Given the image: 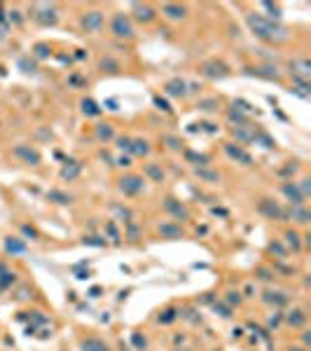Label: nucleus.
<instances>
[{"mask_svg":"<svg viewBox=\"0 0 311 351\" xmlns=\"http://www.w3.org/2000/svg\"><path fill=\"white\" fill-rule=\"evenodd\" d=\"M246 24H248V28L253 31L255 37L267 40V43H285L290 37L288 28H283L279 22H269L267 16L260 14V12H248Z\"/></svg>","mask_w":311,"mask_h":351,"instance_id":"1","label":"nucleus"},{"mask_svg":"<svg viewBox=\"0 0 311 351\" xmlns=\"http://www.w3.org/2000/svg\"><path fill=\"white\" fill-rule=\"evenodd\" d=\"M110 33L117 40H133L136 37V28H133L131 16L124 12H115L110 19Z\"/></svg>","mask_w":311,"mask_h":351,"instance_id":"2","label":"nucleus"},{"mask_svg":"<svg viewBox=\"0 0 311 351\" xmlns=\"http://www.w3.org/2000/svg\"><path fill=\"white\" fill-rule=\"evenodd\" d=\"M117 190H120L124 197H138V194L145 190V178L136 176V173L122 176L120 181H117Z\"/></svg>","mask_w":311,"mask_h":351,"instance_id":"3","label":"nucleus"},{"mask_svg":"<svg viewBox=\"0 0 311 351\" xmlns=\"http://www.w3.org/2000/svg\"><path fill=\"white\" fill-rule=\"evenodd\" d=\"M290 75H293V82L295 85H309L311 77V61L306 56H295L290 59Z\"/></svg>","mask_w":311,"mask_h":351,"instance_id":"4","label":"nucleus"},{"mask_svg":"<svg viewBox=\"0 0 311 351\" xmlns=\"http://www.w3.org/2000/svg\"><path fill=\"white\" fill-rule=\"evenodd\" d=\"M33 19L40 26H56L59 24V10L54 5H47V3H37L33 7Z\"/></svg>","mask_w":311,"mask_h":351,"instance_id":"5","label":"nucleus"},{"mask_svg":"<svg viewBox=\"0 0 311 351\" xmlns=\"http://www.w3.org/2000/svg\"><path fill=\"white\" fill-rule=\"evenodd\" d=\"M12 157H14V160H19V162H24V164H28V166H37L40 162H43V154L37 152L33 145H28V143L14 145V148H12Z\"/></svg>","mask_w":311,"mask_h":351,"instance_id":"6","label":"nucleus"},{"mask_svg":"<svg viewBox=\"0 0 311 351\" xmlns=\"http://www.w3.org/2000/svg\"><path fill=\"white\" fill-rule=\"evenodd\" d=\"M103 24H106V14L101 10H89L80 16V26L87 33H99L103 28Z\"/></svg>","mask_w":311,"mask_h":351,"instance_id":"7","label":"nucleus"},{"mask_svg":"<svg viewBox=\"0 0 311 351\" xmlns=\"http://www.w3.org/2000/svg\"><path fill=\"white\" fill-rule=\"evenodd\" d=\"M222 150H225V154L229 157L232 162H237V164H243V166H253V157L243 150V145L234 143V141H227V143H222Z\"/></svg>","mask_w":311,"mask_h":351,"instance_id":"8","label":"nucleus"},{"mask_svg":"<svg viewBox=\"0 0 311 351\" xmlns=\"http://www.w3.org/2000/svg\"><path fill=\"white\" fill-rule=\"evenodd\" d=\"M199 75L201 77H208V80H222V77L229 75V68L222 61H204L199 66Z\"/></svg>","mask_w":311,"mask_h":351,"instance_id":"9","label":"nucleus"},{"mask_svg":"<svg viewBox=\"0 0 311 351\" xmlns=\"http://www.w3.org/2000/svg\"><path fill=\"white\" fill-rule=\"evenodd\" d=\"M258 211L262 213V216H267L269 220H288V211L281 208L274 199H260Z\"/></svg>","mask_w":311,"mask_h":351,"instance_id":"10","label":"nucleus"},{"mask_svg":"<svg viewBox=\"0 0 311 351\" xmlns=\"http://www.w3.org/2000/svg\"><path fill=\"white\" fill-rule=\"evenodd\" d=\"M131 14H133V22H138V24H152L154 19H157V10H154L150 3H133Z\"/></svg>","mask_w":311,"mask_h":351,"instance_id":"11","label":"nucleus"},{"mask_svg":"<svg viewBox=\"0 0 311 351\" xmlns=\"http://www.w3.org/2000/svg\"><path fill=\"white\" fill-rule=\"evenodd\" d=\"M164 211L169 213V216H173L176 220H190V208L185 206L180 199H176V197H166L164 199Z\"/></svg>","mask_w":311,"mask_h":351,"instance_id":"12","label":"nucleus"},{"mask_svg":"<svg viewBox=\"0 0 311 351\" xmlns=\"http://www.w3.org/2000/svg\"><path fill=\"white\" fill-rule=\"evenodd\" d=\"M281 192L285 194V199L290 202V206H304L306 199L302 197V192H300V187H297L295 181H285V183H281Z\"/></svg>","mask_w":311,"mask_h":351,"instance_id":"13","label":"nucleus"},{"mask_svg":"<svg viewBox=\"0 0 311 351\" xmlns=\"http://www.w3.org/2000/svg\"><path fill=\"white\" fill-rule=\"evenodd\" d=\"M306 319H309V314H306L302 307H295V309H290L288 314H283V321L290 325V328H295V330H302L306 325Z\"/></svg>","mask_w":311,"mask_h":351,"instance_id":"14","label":"nucleus"},{"mask_svg":"<svg viewBox=\"0 0 311 351\" xmlns=\"http://www.w3.org/2000/svg\"><path fill=\"white\" fill-rule=\"evenodd\" d=\"M162 14L171 22H183L187 16V7L185 5H178V3H164L162 5Z\"/></svg>","mask_w":311,"mask_h":351,"instance_id":"15","label":"nucleus"},{"mask_svg":"<svg viewBox=\"0 0 311 351\" xmlns=\"http://www.w3.org/2000/svg\"><path fill=\"white\" fill-rule=\"evenodd\" d=\"M255 124H241V127H232V136L237 139V143H253L255 141Z\"/></svg>","mask_w":311,"mask_h":351,"instance_id":"16","label":"nucleus"},{"mask_svg":"<svg viewBox=\"0 0 311 351\" xmlns=\"http://www.w3.org/2000/svg\"><path fill=\"white\" fill-rule=\"evenodd\" d=\"M248 75H255V77H262V80H279L281 73L276 66H250L246 68Z\"/></svg>","mask_w":311,"mask_h":351,"instance_id":"17","label":"nucleus"},{"mask_svg":"<svg viewBox=\"0 0 311 351\" xmlns=\"http://www.w3.org/2000/svg\"><path fill=\"white\" fill-rule=\"evenodd\" d=\"M262 302L269 304V307H283V304L290 302V295L283 290H264L262 292Z\"/></svg>","mask_w":311,"mask_h":351,"instance_id":"18","label":"nucleus"},{"mask_svg":"<svg viewBox=\"0 0 311 351\" xmlns=\"http://www.w3.org/2000/svg\"><path fill=\"white\" fill-rule=\"evenodd\" d=\"M159 237H162V239L176 241V239H183L185 237V229L180 227L178 223H162L159 225Z\"/></svg>","mask_w":311,"mask_h":351,"instance_id":"19","label":"nucleus"},{"mask_svg":"<svg viewBox=\"0 0 311 351\" xmlns=\"http://www.w3.org/2000/svg\"><path fill=\"white\" fill-rule=\"evenodd\" d=\"M164 91L169 96H176V99H185L187 96V82L183 77H173V80H169L164 85Z\"/></svg>","mask_w":311,"mask_h":351,"instance_id":"20","label":"nucleus"},{"mask_svg":"<svg viewBox=\"0 0 311 351\" xmlns=\"http://www.w3.org/2000/svg\"><path fill=\"white\" fill-rule=\"evenodd\" d=\"M288 218L293 220V223H297V225H309V220H311V211L306 208V204H304V206H290Z\"/></svg>","mask_w":311,"mask_h":351,"instance_id":"21","label":"nucleus"},{"mask_svg":"<svg viewBox=\"0 0 311 351\" xmlns=\"http://www.w3.org/2000/svg\"><path fill=\"white\" fill-rule=\"evenodd\" d=\"M283 241H285L283 246L288 250H293V253H300L302 246H304V244H302V234L297 232V229H288V232L283 234Z\"/></svg>","mask_w":311,"mask_h":351,"instance_id":"22","label":"nucleus"},{"mask_svg":"<svg viewBox=\"0 0 311 351\" xmlns=\"http://www.w3.org/2000/svg\"><path fill=\"white\" fill-rule=\"evenodd\" d=\"M80 349L82 351H110V346L101 340V337L91 335V337H85V340L80 342Z\"/></svg>","mask_w":311,"mask_h":351,"instance_id":"23","label":"nucleus"},{"mask_svg":"<svg viewBox=\"0 0 311 351\" xmlns=\"http://www.w3.org/2000/svg\"><path fill=\"white\" fill-rule=\"evenodd\" d=\"M5 250H7V256H22V253H26V244L19 237H7Z\"/></svg>","mask_w":311,"mask_h":351,"instance_id":"24","label":"nucleus"},{"mask_svg":"<svg viewBox=\"0 0 311 351\" xmlns=\"http://www.w3.org/2000/svg\"><path fill=\"white\" fill-rule=\"evenodd\" d=\"M80 173H82V164H80V162H75V160L66 162V166L61 169V178H64V181H68V183L75 181Z\"/></svg>","mask_w":311,"mask_h":351,"instance_id":"25","label":"nucleus"},{"mask_svg":"<svg viewBox=\"0 0 311 351\" xmlns=\"http://www.w3.org/2000/svg\"><path fill=\"white\" fill-rule=\"evenodd\" d=\"M96 139H99L101 143H108V141H112V139H115V127H112L110 122L96 124Z\"/></svg>","mask_w":311,"mask_h":351,"instance_id":"26","label":"nucleus"},{"mask_svg":"<svg viewBox=\"0 0 311 351\" xmlns=\"http://www.w3.org/2000/svg\"><path fill=\"white\" fill-rule=\"evenodd\" d=\"M143 171H145V176H148L152 183H164V178H166V173H164V169L159 164H154V162H150V164L143 166Z\"/></svg>","mask_w":311,"mask_h":351,"instance_id":"27","label":"nucleus"},{"mask_svg":"<svg viewBox=\"0 0 311 351\" xmlns=\"http://www.w3.org/2000/svg\"><path fill=\"white\" fill-rule=\"evenodd\" d=\"M80 108H82V115H87V117H101V112H103V108L96 101H91V99H82Z\"/></svg>","mask_w":311,"mask_h":351,"instance_id":"28","label":"nucleus"},{"mask_svg":"<svg viewBox=\"0 0 311 351\" xmlns=\"http://www.w3.org/2000/svg\"><path fill=\"white\" fill-rule=\"evenodd\" d=\"M185 160L197 164V169H204V166L211 164V157H208V154H199V152H192V150H185Z\"/></svg>","mask_w":311,"mask_h":351,"instance_id":"29","label":"nucleus"},{"mask_svg":"<svg viewBox=\"0 0 311 351\" xmlns=\"http://www.w3.org/2000/svg\"><path fill=\"white\" fill-rule=\"evenodd\" d=\"M14 281H16V274H14V271L7 269L5 262H0V290H5V288H10Z\"/></svg>","mask_w":311,"mask_h":351,"instance_id":"30","label":"nucleus"},{"mask_svg":"<svg viewBox=\"0 0 311 351\" xmlns=\"http://www.w3.org/2000/svg\"><path fill=\"white\" fill-rule=\"evenodd\" d=\"M180 316V309H176V307H166V309H162L159 311V316H157V321L162 325H169V323H173L176 319Z\"/></svg>","mask_w":311,"mask_h":351,"instance_id":"31","label":"nucleus"},{"mask_svg":"<svg viewBox=\"0 0 311 351\" xmlns=\"http://www.w3.org/2000/svg\"><path fill=\"white\" fill-rule=\"evenodd\" d=\"M131 154H136V157H148L150 154V143L145 139H133L131 141Z\"/></svg>","mask_w":311,"mask_h":351,"instance_id":"32","label":"nucleus"},{"mask_svg":"<svg viewBox=\"0 0 311 351\" xmlns=\"http://www.w3.org/2000/svg\"><path fill=\"white\" fill-rule=\"evenodd\" d=\"M47 199L54 204H61V206H66V204L73 202V197H70L68 192H61V190H49L47 192Z\"/></svg>","mask_w":311,"mask_h":351,"instance_id":"33","label":"nucleus"},{"mask_svg":"<svg viewBox=\"0 0 311 351\" xmlns=\"http://www.w3.org/2000/svg\"><path fill=\"white\" fill-rule=\"evenodd\" d=\"M218 108H220L218 99H199V101H197V110H201V112H216Z\"/></svg>","mask_w":311,"mask_h":351,"instance_id":"34","label":"nucleus"},{"mask_svg":"<svg viewBox=\"0 0 311 351\" xmlns=\"http://www.w3.org/2000/svg\"><path fill=\"white\" fill-rule=\"evenodd\" d=\"M99 68L103 70V73H106V70H108V73H117V70H120L122 66H120V61H117V59H112V56H103V59L99 61Z\"/></svg>","mask_w":311,"mask_h":351,"instance_id":"35","label":"nucleus"},{"mask_svg":"<svg viewBox=\"0 0 311 351\" xmlns=\"http://www.w3.org/2000/svg\"><path fill=\"white\" fill-rule=\"evenodd\" d=\"M227 117H229V122L234 124V127H241V124H248V117H246V112H241V110H237V108H229L227 110Z\"/></svg>","mask_w":311,"mask_h":351,"instance_id":"36","label":"nucleus"},{"mask_svg":"<svg viewBox=\"0 0 311 351\" xmlns=\"http://www.w3.org/2000/svg\"><path fill=\"white\" fill-rule=\"evenodd\" d=\"M260 7L269 12V14H267L269 22H279V19H281V5H274V3H260Z\"/></svg>","mask_w":311,"mask_h":351,"instance_id":"37","label":"nucleus"},{"mask_svg":"<svg viewBox=\"0 0 311 351\" xmlns=\"http://www.w3.org/2000/svg\"><path fill=\"white\" fill-rule=\"evenodd\" d=\"M243 302V292L241 290H227L225 292V304H229V307H239V304Z\"/></svg>","mask_w":311,"mask_h":351,"instance_id":"38","label":"nucleus"},{"mask_svg":"<svg viewBox=\"0 0 311 351\" xmlns=\"http://www.w3.org/2000/svg\"><path fill=\"white\" fill-rule=\"evenodd\" d=\"M253 143H260L262 148H267V150H271L276 145L274 139H271V136H267L264 131H255V141H253Z\"/></svg>","mask_w":311,"mask_h":351,"instance_id":"39","label":"nucleus"},{"mask_svg":"<svg viewBox=\"0 0 311 351\" xmlns=\"http://www.w3.org/2000/svg\"><path fill=\"white\" fill-rule=\"evenodd\" d=\"M269 250H271L279 260H285V258H288V248H285L281 241H271V244H269Z\"/></svg>","mask_w":311,"mask_h":351,"instance_id":"40","label":"nucleus"},{"mask_svg":"<svg viewBox=\"0 0 311 351\" xmlns=\"http://www.w3.org/2000/svg\"><path fill=\"white\" fill-rule=\"evenodd\" d=\"M281 323H283V311H279V309H276V311H271V314H269L267 328H269V330H276Z\"/></svg>","mask_w":311,"mask_h":351,"instance_id":"41","label":"nucleus"},{"mask_svg":"<svg viewBox=\"0 0 311 351\" xmlns=\"http://www.w3.org/2000/svg\"><path fill=\"white\" fill-rule=\"evenodd\" d=\"M213 311H216L220 319H232V307L225 304V302H216L213 304Z\"/></svg>","mask_w":311,"mask_h":351,"instance_id":"42","label":"nucleus"},{"mask_svg":"<svg viewBox=\"0 0 311 351\" xmlns=\"http://www.w3.org/2000/svg\"><path fill=\"white\" fill-rule=\"evenodd\" d=\"M82 244H85V246H96V248H103V246H106L108 241L103 239V237H96V234H89V237H85V239H82Z\"/></svg>","mask_w":311,"mask_h":351,"instance_id":"43","label":"nucleus"},{"mask_svg":"<svg viewBox=\"0 0 311 351\" xmlns=\"http://www.w3.org/2000/svg\"><path fill=\"white\" fill-rule=\"evenodd\" d=\"M195 173L199 176L201 181H220V173H216V171H208V169H195Z\"/></svg>","mask_w":311,"mask_h":351,"instance_id":"44","label":"nucleus"},{"mask_svg":"<svg viewBox=\"0 0 311 351\" xmlns=\"http://www.w3.org/2000/svg\"><path fill=\"white\" fill-rule=\"evenodd\" d=\"M152 101H154V106H157L162 112H166V115H171V112H173V108L169 106V101H166V99H162V96H154Z\"/></svg>","mask_w":311,"mask_h":351,"instance_id":"45","label":"nucleus"},{"mask_svg":"<svg viewBox=\"0 0 311 351\" xmlns=\"http://www.w3.org/2000/svg\"><path fill=\"white\" fill-rule=\"evenodd\" d=\"M255 274H258V279H262V281H274V269H267V267H258V271H255Z\"/></svg>","mask_w":311,"mask_h":351,"instance_id":"46","label":"nucleus"},{"mask_svg":"<svg viewBox=\"0 0 311 351\" xmlns=\"http://www.w3.org/2000/svg\"><path fill=\"white\" fill-rule=\"evenodd\" d=\"M297 187H300V192H302V197H309L311 194V178H302L300 183H297Z\"/></svg>","mask_w":311,"mask_h":351,"instance_id":"47","label":"nucleus"},{"mask_svg":"<svg viewBox=\"0 0 311 351\" xmlns=\"http://www.w3.org/2000/svg\"><path fill=\"white\" fill-rule=\"evenodd\" d=\"M131 136H120V139H117V148L120 150H127V152H131Z\"/></svg>","mask_w":311,"mask_h":351,"instance_id":"48","label":"nucleus"},{"mask_svg":"<svg viewBox=\"0 0 311 351\" xmlns=\"http://www.w3.org/2000/svg\"><path fill=\"white\" fill-rule=\"evenodd\" d=\"M22 232H24V237H26V239L37 241V229L35 227H31V225H22Z\"/></svg>","mask_w":311,"mask_h":351,"instance_id":"49","label":"nucleus"},{"mask_svg":"<svg viewBox=\"0 0 311 351\" xmlns=\"http://www.w3.org/2000/svg\"><path fill=\"white\" fill-rule=\"evenodd\" d=\"M106 232L110 234V239L115 241V244H120V239H122V237H120V232H117L115 223H106Z\"/></svg>","mask_w":311,"mask_h":351,"instance_id":"50","label":"nucleus"},{"mask_svg":"<svg viewBox=\"0 0 311 351\" xmlns=\"http://www.w3.org/2000/svg\"><path fill=\"white\" fill-rule=\"evenodd\" d=\"M131 340H133V344H136V349L138 351H145V346H148V342H145V337H141L138 333H133L131 335Z\"/></svg>","mask_w":311,"mask_h":351,"instance_id":"51","label":"nucleus"},{"mask_svg":"<svg viewBox=\"0 0 311 351\" xmlns=\"http://www.w3.org/2000/svg\"><path fill=\"white\" fill-rule=\"evenodd\" d=\"M49 54H52V49H49L47 45H37L35 47V56L37 59H45V56H49Z\"/></svg>","mask_w":311,"mask_h":351,"instance_id":"52","label":"nucleus"},{"mask_svg":"<svg viewBox=\"0 0 311 351\" xmlns=\"http://www.w3.org/2000/svg\"><path fill=\"white\" fill-rule=\"evenodd\" d=\"M164 141L169 143V148H171V150H180V148H183V143H180V141L176 139V136H166Z\"/></svg>","mask_w":311,"mask_h":351,"instance_id":"53","label":"nucleus"},{"mask_svg":"<svg viewBox=\"0 0 311 351\" xmlns=\"http://www.w3.org/2000/svg\"><path fill=\"white\" fill-rule=\"evenodd\" d=\"M68 82H70V85H75V87H77V85H87V80H85V77H80V75H70Z\"/></svg>","mask_w":311,"mask_h":351,"instance_id":"54","label":"nucleus"},{"mask_svg":"<svg viewBox=\"0 0 311 351\" xmlns=\"http://www.w3.org/2000/svg\"><path fill=\"white\" fill-rule=\"evenodd\" d=\"M127 223H129V239H136V237H138V227L131 223V220H127Z\"/></svg>","mask_w":311,"mask_h":351,"instance_id":"55","label":"nucleus"},{"mask_svg":"<svg viewBox=\"0 0 311 351\" xmlns=\"http://www.w3.org/2000/svg\"><path fill=\"white\" fill-rule=\"evenodd\" d=\"M10 19H12L14 24H22V12H19V10H12V12H10Z\"/></svg>","mask_w":311,"mask_h":351,"instance_id":"56","label":"nucleus"},{"mask_svg":"<svg viewBox=\"0 0 311 351\" xmlns=\"http://www.w3.org/2000/svg\"><path fill=\"white\" fill-rule=\"evenodd\" d=\"M117 164L127 169V166H131V160H129V157H120V160H117Z\"/></svg>","mask_w":311,"mask_h":351,"instance_id":"57","label":"nucleus"},{"mask_svg":"<svg viewBox=\"0 0 311 351\" xmlns=\"http://www.w3.org/2000/svg\"><path fill=\"white\" fill-rule=\"evenodd\" d=\"M99 295H101V288H91L89 290V298H99Z\"/></svg>","mask_w":311,"mask_h":351,"instance_id":"58","label":"nucleus"},{"mask_svg":"<svg viewBox=\"0 0 311 351\" xmlns=\"http://www.w3.org/2000/svg\"><path fill=\"white\" fill-rule=\"evenodd\" d=\"M213 213H216V216H222V218H225V216H227V211H225V208H213Z\"/></svg>","mask_w":311,"mask_h":351,"instance_id":"59","label":"nucleus"},{"mask_svg":"<svg viewBox=\"0 0 311 351\" xmlns=\"http://www.w3.org/2000/svg\"><path fill=\"white\" fill-rule=\"evenodd\" d=\"M106 106H108V110H117V103L115 101H108Z\"/></svg>","mask_w":311,"mask_h":351,"instance_id":"60","label":"nucleus"},{"mask_svg":"<svg viewBox=\"0 0 311 351\" xmlns=\"http://www.w3.org/2000/svg\"><path fill=\"white\" fill-rule=\"evenodd\" d=\"M288 351H306V346H288Z\"/></svg>","mask_w":311,"mask_h":351,"instance_id":"61","label":"nucleus"},{"mask_svg":"<svg viewBox=\"0 0 311 351\" xmlns=\"http://www.w3.org/2000/svg\"><path fill=\"white\" fill-rule=\"evenodd\" d=\"M0 22H5V10H3V5H0Z\"/></svg>","mask_w":311,"mask_h":351,"instance_id":"62","label":"nucleus"}]
</instances>
